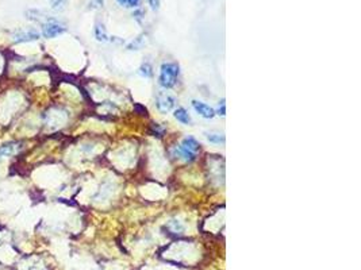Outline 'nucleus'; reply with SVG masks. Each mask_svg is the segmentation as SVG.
I'll return each instance as SVG.
<instances>
[{"mask_svg":"<svg viewBox=\"0 0 361 270\" xmlns=\"http://www.w3.org/2000/svg\"><path fill=\"white\" fill-rule=\"evenodd\" d=\"M215 114H218V115H221V116L226 115V110H225V100H222L221 103H219V106H218Z\"/></svg>","mask_w":361,"mask_h":270,"instance_id":"nucleus-18","label":"nucleus"},{"mask_svg":"<svg viewBox=\"0 0 361 270\" xmlns=\"http://www.w3.org/2000/svg\"><path fill=\"white\" fill-rule=\"evenodd\" d=\"M192 107H193V110H195L199 115L202 116V118H204V119H212V118L215 116V110H214L212 107L207 106L206 103L193 100Z\"/></svg>","mask_w":361,"mask_h":270,"instance_id":"nucleus-5","label":"nucleus"},{"mask_svg":"<svg viewBox=\"0 0 361 270\" xmlns=\"http://www.w3.org/2000/svg\"><path fill=\"white\" fill-rule=\"evenodd\" d=\"M146 37H145V34H141L140 37H137V38L131 42L129 46H127V49L129 50H140V49L144 48V45H145V41H146Z\"/></svg>","mask_w":361,"mask_h":270,"instance_id":"nucleus-11","label":"nucleus"},{"mask_svg":"<svg viewBox=\"0 0 361 270\" xmlns=\"http://www.w3.org/2000/svg\"><path fill=\"white\" fill-rule=\"evenodd\" d=\"M120 5H125V7H137L138 3L135 0H116Z\"/></svg>","mask_w":361,"mask_h":270,"instance_id":"nucleus-17","label":"nucleus"},{"mask_svg":"<svg viewBox=\"0 0 361 270\" xmlns=\"http://www.w3.org/2000/svg\"><path fill=\"white\" fill-rule=\"evenodd\" d=\"M175 104H176V99L174 96H171L167 92L160 93L156 99V106L161 114H168L171 110H174Z\"/></svg>","mask_w":361,"mask_h":270,"instance_id":"nucleus-2","label":"nucleus"},{"mask_svg":"<svg viewBox=\"0 0 361 270\" xmlns=\"http://www.w3.org/2000/svg\"><path fill=\"white\" fill-rule=\"evenodd\" d=\"M140 74L145 78H149L153 76V72H152V67H150V64L146 63L140 68Z\"/></svg>","mask_w":361,"mask_h":270,"instance_id":"nucleus-13","label":"nucleus"},{"mask_svg":"<svg viewBox=\"0 0 361 270\" xmlns=\"http://www.w3.org/2000/svg\"><path fill=\"white\" fill-rule=\"evenodd\" d=\"M153 134L157 135V136H161V135L164 134V129L160 127L159 125H153Z\"/></svg>","mask_w":361,"mask_h":270,"instance_id":"nucleus-20","label":"nucleus"},{"mask_svg":"<svg viewBox=\"0 0 361 270\" xmlns=\"http://www.w3.org/2000/svg\"><path fill=\"white\" fill-rule=\"evenodd\" d=\"M146 1L153 11H157L160 8V0H146Z\"/></svg>","mask_w":361,"mask_h":270,"instance_id":"nucleus-19","label":"nucleus"},{"mask_svg":"<svg viewBox=\"0 0 361 270\" xmlns=\"http://www.w3.org/2000/svg\"><path fill=\"white\" fill-rule=\"evenodd\" d=\"M179 76V65L175 63H165L161 65V72H160V85L165 89L175 87L178 81Z\"/></svg>","mask_w":361,"mask_h":270,"instance_id":"nucleus-1","label":"nucleus"},{"mask_svg":"<svg viewBox=\"0 0 361 270\" xmlns=\"http://www.w3.org/2000/svg\"><path fill=\"white\" fill-rule=\"evenodd\" d=\"M168 227H174V231L178 232V234H181L184 230L183 224H181L180 222H178V220H172V222H169Z\"/></svg>","mask_w":361,"mask_h":270,"instance_id":"nucleus-16","label":"nucleus"},{"mask_svg":"<svg viewBox=\"0 0 361 270\" xmlns=\"http://www.w3.org/2000/svg\"><path fill=\"white\" fill-rule=\"evenodd\" d=\"M175 118H176L180 123H183V125H189V123H191V116L188 115V112L185 111L184 108H178V110L175 111Z\"/></svg>","mask_w":361,"mask_h":270,"instance_id":"nucleus-9","label":"nucleus"},{"mask_svg":"<svg viewBox=\"0 0 361 270\" xmlns=\"http://www.w3.org/2000/svg\"><path fill=\"white\" fill-rule=\"evenodd\" d=\"M67 31L63 24H60L56 20H49L46 23L42 24V35L45 38H56Z\"/></svg>","mask_w":361,"mask_h":270,"instance_id":"nucleus-3","label":"nucleus"},{"mask_svg":"<svg viewBox=\"0 0 361 270\" xmlns=\"http://www.w3.org/2000/svg\"><path fill=\"white\" fill-rule=\"evenodd\" d=\"M135 1H137V3H138V4H140V0H135Z\"/></svg>","mask_w":361,"mask_h":270,"instance_id":"nucleus-21","label":"nucleus"},{"mask_svg":"<svg viewBox=\"0 0 361 270\" xmlns=\"http://www.w3.org/2000/svg\"><path fill=\"white\" fill-rule=\"evenodd\" d=\"M175 154L178 155V157H180V158H183L184 161H187V162H192L193 159L196 158L195 153L187 150L184 146H176V147H175Z\"/></svg>","mask_w":361,"mask_h":270,"instance_id":"nucleus-7","label":"nucleus"},{"mask_svg":"<svg viewBox=\"0 0 361 270\" xmlns=\"http://www.w3.org/2000/svg\"><path fill=\"white\" fill-rule=\"evenodd\" d=\"M20 143L12 142V143H7V145L0 146V158L1 157H11V155L16 154L20 149Z\"/></svg>","mask_w":361,"mask_h":270,"instance_id":"nucleus-6","label":"nucleus"},{"mask_svg":"<svg viewBox=\"0 0 361 270\" xmlns=\"http://www.w3.org/2000/svg\"><path fill=\"white\" fill-rule=\"evenodd\" d=\"M103 3H104V0H90L88 8H90V10H97V8H101V7H103Z\"/></svg>","mask_w":361,"mask_h":270,"instance_id":"nucleus-15","label":"nucleus"},{"mask_svg":"<svg viewBox=\"0 0 361 270\" xmlns=\"http://www.w3.org/2000/svg\"><path fill=\"white\" fill-rule=\"evenodd\" d=\"M181 146H184L185 149L189 150V151H192V153H196L197 150L200 149V145H199V142H197V140L195 139L193 136H187V138H184Z\"/></svg>","mask_w":361,"mask_h":270,"instance_id":"nucleus-8","label":"nucleus"},{"mask_svg":"<svg viewBox=\"0 0 361 270\" xmlns=\"http://www.w3.org/2000/svg\"><path fill=\"white\" fill-rule=\"evenodd\" d=\"M95 37L99 42H107L108 41V35L106 33V29H104V26L100 23H96L95 26Z\"/></svg>","mask_w":361,"mask_h":270,"instance_id":"nucleus-10","label":"nucleus"},{"mask_svg":"<svg viewBox=\"0 0 361 270\" xmlns=\"http://www.w3.org/2000/svg\"><path fill=\"white\" fill-rule=\"evenodd\" d=\"M65 4H67V0H50V5L53 10H63Z\"/></svg>","mask_w":361,"mask_h":270,"instance_id":"nucleus-14","label":"nucleus"},{"mask_svg":"<svg viewBox=\"0 0 361 270\" xmlns=\"http://www.w3.org/2000/svg\"><path fill=\"white\" fill-rule=\"evenodd\" d=\"M206 136L211 143H223L225 142V136L222 134H218V133H207Z\"/></svg>","mask_w":361,"mask_h":270,"instance_id":"nucleus-12","label":"nucleus"},{"mask_svg":"<svg viewBox=\"0 0 361 270\" xmlns=\"http://www.w3.org/2000/svg\"><path fill=\"white\" fill-rule=\"evenodd\" d=\"M38 39L39 33L34 29L19 30V31L12 34V42L14 44H26V42H33V41H38Z\"/></svg>","mask_w":361,"mask_h":270,"instance_id":"nucleus-4","label":"nucleus"}]
</instances>
